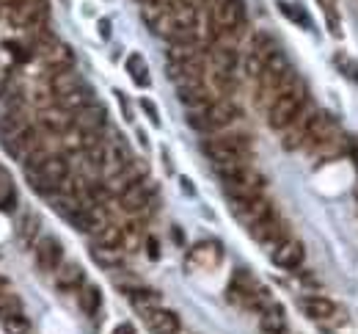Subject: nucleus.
<instances>
[{
  "instance_id": "nucleus-8",
  "label": "nucleus",
  "mask_w": 358,
  "mask_h": 334,
  "mask_svg": "<svg viewBox=\"0 0 358 334\" xmlns=\"http://www.w3.org/2000/svg\"><path fill=\"white\" fill-rule=\"evenodd\" d=\"M232 213H235V219H237L243 227L254 230L256 224H262V221H265L267 216H273L276 210H273L270 199L259 197V199H248V202H232Z\"/></svg>"
},
{
  "instance_id": "nucleus-7",
  "label": "nucleus",
  "mask_w": 358,
  "mask_h": 334,
  "mask_svg": "<svg viewBox=\"0 0 358 334\" xmlns=\"http://www.w3.org/2000/svg\"><path fill=\"white\" fill-rule=\"evenodd\" d=\"M278 53H281L278 42H276L270 34L259 31V34L251 39V50H248V56H246V72L259 80V75L265 72V67H267Z\"/></svg>"
},
{
  "instance_id": "nucleus-23",
  "label": "nucleus",
  "mask_w": 358,
  "mask_h": 334,
  "mask_svg": "<svg viewBox=\"0 0 358 334\" xmlns=\"http://www.w3.org/2000/svg\"><path fill=\"white\" fill-rule=\"evenodd\" d=\"M42 61H45V67H47L50 72H58V69H72V67H75V53H72V47H69V45L58 42L50 53H45V56H42Z\"/></svg>"
},
{
  "instance_id": "nucleus-42",
  "label": "nucleus",
  "mask_w": 358,
  "mask_h": 334,
  "mask_svg": "<svg viewBox=\"0 0 358 334\" xmlns=\"http://www.w3.org/2000/svg\"><path fill=\"white\" fill-rule=\"evenodd\" d=\"M14 3H17V0H0V6H9V9H12Z\"/></svg>"
},
{
  "instance_id": "nucleus-28",
  "label": "nucleus",
  "mask_w": 358,
  "mask_h": 334,
  "mask_svg": "<svg viewBox=\"0 0 358 334\" xmlns=\"http://www.w3.org/2000/svg\"><path fill=\"white\" fill-rule=\"evenodd\" d=\"M77 301H80V309L86 315H97L99 307H102V290L97 285H83L80 293H77Z\"/></svg>"
},
{
  "instance_id": "nucleus-25",
  "label": "nucleus",
  "mask_w": 358,
  "mask_h": 334,
  "mask_svg": "<svg viewBox=\"0 0 358 334\" xmlns=\"http://www.w3.org/2000/svg\"><path fill=\"white\" fill-rule=\"evenodd\" d=\"M121 243H124V230H121V224H113V221H108L105 227H99V230L94 232V246L121 249Z\"/></svg>"
},
{
  "instance_id": "nucleus-5",
  "label": "nucleus",
  "mask_w": 358,
  "mask_h": 334,
  "mask_svg": "<svg viewBox=\"0 0 358 334\" xmlns=\"http://www.w3.org/2000/svg\"><path fill=\"white\" fill-rule=\"evenodd\" d=\"M265 177L251 169V166H243V169H237L235 175L224 177V191L232 202H248V199H259L265 194Z\"/></svg>"
},
{
  "instance_id": "nucleus-4",
  "label": "nucleus",
  "mask_w": 358,
  "mask_h": 334,
  "mask_svg": "<svg viewBox=\"0 0 358 334\" xmlns=\"http://www.w3.org/2000/svg\"><path fill=\"white\" fill-rule=\"evenodd\" d=\"M306 108V86L300 83V80H295L284 94H278L276 100H273V105L267 108V124L273 127V130H287L295 119H298V113Z\"/></svg>"
},
{
  "instance_id": "nucleus-34",
  "label": "nucleus",
  "mask_w": 358,
  "mask_h": 334,
  "mask_svg": "<svg viewBox=\"0 0 358 334\" xmlns=\"http://www.w3.org/2000/svg\"><path fill=\"white\" fill-rule=\"evenodd\" d=\"M0 323H3V331H6V334H31V320H28L23 312L9 315L6 320H0Z\"/></svg>"
},
{
  "instance_id": "nucleus-21",
  "label": "nucleus",
  "mask_w": 358,
  "mask_h": 334,
  "mask_svg": "<svg viewBox=\"0 0 358 334\" xmlns=\"http://www.w3.org/2000/svg\"><path fill=\"white\" fill-rule=\"evenodd\" d=\"M259 326L265 334H281L287 329V315H284V307L281 304H267L262 312H259Z\"/></svg>"
},
{
  "instance_id": "nucleus-14",
  "label": "nucleus",
  "mask_w": 358,
  "mask_h": 334,
  "mask_svg": "<svg viewBox=\"0 0 358 334\" xmlns=\"http://www.w3.org/2000/svg\"><path fill=\"white\" fill-rule=\"evenodd\" d=\"M259 243H265V246H270V249H276V246H281L287 238H289V232H287V224L273 213V216H267L262 224H256L254 230H248Z\"/></svg>"
},
{
  "instance_id": "nucleus-29",
  "label": "nucleus",
  "mask_w": 358,
  "mask_h": 334,
  "mask_svg": "<svg viewBox=\"0 0 358 334\" xmlns=\"http://www.w3.org/2000/svg\"><path fill=\"white\" fill-rule=\"evenodd\" d=\"M17 208V188L12 183V177L0 169V210L3 213H12Z\"/></svg>"
},
{
  "instance_id": "nucleus-6",
  "label": "nucleus",
  "mask_w": 358,
  "mask_h": 334,
  "mask_svg": "<svg viewBox=\"0 0 358 334\" xmlns=\"http://www.w3.org/2000/svg\"><path fill=\"white\" fill-rule=\"evenodd\" d=\"M246 28V0H215L213 3V39L218 34H240Z\"/></svg>"
},
{
  "instance_id": "nucleus-38",
  "label": "nucleus",
  "mask_w": 358,
  "mask_h": 334,
  "mask_svg": "<svg viewBox=\"0 0 358 334\" xmlns=\"http://www.w3.org/2000/svg\"><path fill=\"white\" fill-rule=\"evenodd\" d=\"M113 334H135V326H132V323H119V326L113 329Z\"/></svg>"
},
{
  "instance_id": "nucleus-26",
  "label": "nucleus",
  "mask_w": 358,
  "mask_h": 334,
  "mask_svg": "<svg viewBox=\"0 0 358 334\" xmlns=\"http://www.w3.org/2000/svg\"><path fill=\"white\" fill-rule=\"evenodd\" d=\"M127 296H130L132 307L141 309V312L154 309V307H163V304H160V293H157V290H149V287H130Z\"/></svg>"
},
{
  "instance_id": "nucleus-12",
  "label": "nucleus",
  "mask_w": 358,
  "mask_h": 334,
  "mask_svg": "<svg viewBox=\"0 0 358 334\" xmlns=\"http://www.w3.org/2000/svg\"><path fill=\"white\" fill-rule=\"evenodd\" d=\"M221 260H224V246L218 241H202L188 254V265L199 271H213L221 265Z\"/></svg>"
},
{
  "instance_id": "nucleus-19",
  "label": "nucleus",
  "mask_w": 358,
  "mask_h": 334,
  "mask_svg": "<svg viewBox=\"0 0 358 334\" xmlns=\"http://www.w3.org/2000/svg\"><path fill=\"white\" fill-rule=\"evenodd\" d=\"M300 309L311 320H331L333 315H339V307L331 298H325V296H303L300 298Z\"/></svg>"
},
{
  "instance_id": "nucleus-20",
  "label": "nucleus",
  "mask_w": 358,
  "mask_h": 334,
  "mask_svg": "<svg viewBox=\"0 0 358 334\" xmlns=\"http://www.w3.org/2000/svg\"><path fill=\"white\" fill-rule=\"evenodd\" d=\"M83 282H86V271L80 263H61V268L56 271L58 290H80Z\"/></svg>"
},
{
  "instance_id": "nucleus-1",
  "label": "nucleus",
  "mask_w": 358,
  "mask_h": 334,
  "mask_svg": "<svg viewBox=\"0 0 358 334\" xmlns=\"http://www.w3.org/2000/svg\"><path fill=\"white\" fill-rule=\"evenodd\" d=\"M204 155L213 160V169L224 177L235 175L237 169L248 166V155H251V144L246 135H221V138H210L202 144Z\"/></svg>"
},
{
  "instance_id": "nucleus-35",
  "label": "nucleus",
  "mask_w": 358,
  "mask_h": 334,
  "mask_svg": "<svg viewBox=\"0 0 358 334\" xmlns=\"http://www.w3.org/2000/svg\"><path fill=\"white\" fill-rule=\"evenodd\" d=\"M17 312H23L20 298L12 290L9 293H0V320H6L9 315H17Z\"/></svg>"
},
{
  "instance_id": "nucleus-40",
  "label": "nucleus",
  "mask_w": 358,
  "mask_h": 334,
  "mask_svg": "<svg viewBox=\"0 0 358 334\" xmlns=\"http://www.w3.org/2000/svg\"><path fill=\"white\" fill-rule=\"evenodd\" d=\"M99 34H102L105 39L110 36V23H108V20H99Z\"/></svg>"
},
{
  "instance_id": "nucleus-18",
  "label": "nucleus",
  "mask_w": 358,
  "mask_h": 334,
  "mask_svg": "<svg viewBox=\"0 0 358 334\" xmlns=\"http://www.w3.org/2000/svg\"><path fill=\"white\" fill-rule=\"evenodd\" d=\"M39 122H42V127H45L50 135H64V133L72 127V113L64 111L61 105H50V108L42 111Z\"/></svg>"
},
{
  "instance_id": "nucleus-27",
  "label": "nucleus",
  "mask_w": 358,
  "mask_h": 334,
  "mask_svg": "<svg viewBox=\"0 0 358 334\" xmlns=\"http://www.w3.org/2000/svg\"><path fill=\"white\" fill-rule=\"evenodd\" d=\"M91 260H94L97 265H102V268L113 271V268H119V265L124 263V249H108V246H94V249H91Z\"/></svg>"
},
{
  "instance_id": "nucleus-32",
  "label": "nucleus",
  "mask_w": 358,
  "mask_h": 334,
  "mask_svg": "<svg viewBox=\"0 0 358 334\" xmlns=\"http://www.w3.org/2000/svg\"><path fill=\"white\" fill-rule=\"evenodd\" d=\"M36 232H39V216H36V213H25V216L20 219V230H17L20 243H23V246H31L34 238H36Z\"/></svg>"
},
{
  "instance_id": "nucleus-45",
  "label": "nucleus",
  "mask_w": 358,
  "mask_h": 334,
  "mask_svg": "<svg viewBox=\"0 0 358 334\" xmlns=\"http://www.w3.org/2000/svg\"><path fill=\"white\" fill-rule=\"evenodd\" d=\"M213 3H215V0H213Z\"/></svg>"
},
{
  "instance_id": "nucleus-41",
  "label": "nucleus",
  "mask_w": 358,
  "mask_h": 334,
  "mask_svg": "<svg viewBox=\"0 0 358 334\" xmlns=\"http://www.w3.org/2000/svg\"><path fill=\"white\" fill-rule=\"evenodd\" d=\"M9 290H12L9 282H6V279H0V293H9Z\"/></svg>"
},
{
  "instance_id": "nucleus-33",
  "label": "nucleus",
  "mask_w": 358,
  "mask_h": 334,
  "mask_svg": "<svg viewBox=\"0 0 358 334\" xmlns=\"http://www.w3.org/2000/svg\"><path fill=\"white\" fill-rule=\"evenodd\" d=\"M278 9H281V14H287L292 23H298V25H303L306 31H311V17L300 9V6H295V3H287V0H278Z\"/></svg>"
},
{
  "instance_id": "nucleus-10",
  "label": "nucleus",
  "mask_w": 358,
  "mask_h": 334,
  "mask_svg": "<svg viewBox=\"0 0 358 334\" xmlns=\"http://www.w3.org/2000/svg\"><path fill=\"white\" fill-rule=\"evenodd\" d=\"M256 293H259L256 279H254L246 268L235 271V276H232V282H229V287H226V298H229L232 304H237V307H248V309H251Z\"/></svg>"
},
{
  "instance_id": "nucleus-2",
  "label": "nucleus",
  "mask_w": 358,
  "mask_h": 334,
  "mask_svg": "<svg viewBox=\"0 0 358 334\" xmlns=\"http://www.w3.org/2000/svg\"><path fill=\"white\" fill-rule=\"evenodd\" d=\"M295 80H298V78H295L289 61L284 58V53H278V56L265 67V72L259 75V91H256L259 97H256V102L267 111V108L273 105V100H276L278 94H284Z\"/></svg>"
},
{
  "instance_id": "nucleus-44",
  "label": "nucleus",
  "mask_w": 358,
  "mask_h": 334,
  "mask_svg": "<svg viewBox=\"0 0 358 334\" xmlns=\"http://www.w3.org/2000/svg\"><path fill=\"white\" fill-rule=\"evenodd\" d=\"M64 3H69V0H64Z\"/></svg>"
},
{
  "instance_id": "nucleus-36",
  "label": "nucleus",
  "mask_w": 358,
  "mask_h": 334,
  "mask_svg": "<svg viewBox=\"0 0 358 334\" xmlns=\"http://www.w3.org/2000/svg\"><path fill=\"white\" fill-rule=\"evenodd\" d=\"M141 108L146 111V116H149V122H152L154 127H160V113H157V105H154L152 100H146V97H143V100H141Z\"/></svg>"
},
{
  "instance_id": "nucleus-11",
  "label": "nucleus",
  "mask_w": 358,
  "mask_h": 334,
  "mask_svg": "<svg viewBox=\"0 0 358 334\" xmlns=\"http://www.w3.org/2000/svg\"><path fill=\"white\" fill-rule=\"evenodd\" d=\"M105 124H108V111L99 102H91L77 113H72V127H77L83 135H99Z\"/></svg>"
},
{
  "instance_id": "nucleus-15",
  "label": "nucleus",
  "mask_w": 358,
  "mask_h": 334,
  "mask_svg": "<svg viewBox=\"0 0 358 334\" xmlns=\"http://www.w3.org/2000/svg\"><path fill=\"white\" fill-rule=\"evenodd\" d=\"M303 257H306V249H303V243H300L298 238H287V241H284L281 246H276L273 254H270V260H273L278 268H287V271L300 268Z\"/></svg>"
},
{
  "instance_id": "nucleus-13",
  "label": "nucleus",
  "mask_w": 358,
  "mask_h": 334,
  "mask_svg": "<svg viewBox=\"0 0 358 334\" xmlns=\"http://www.w3.org/2000/svg\"><path fill=\"white\" fill-rule=\"evenodd\" d=\"M152 205V194H149V186L141 180V183H132L130 188H124L119 194V210L130 213V216H138L143 213L146 208Z\"/></svg>"
},
{
  "instance_id": "nucleus-17",
  "label": "nucleus",
  "mask_w": 358,
  "mask_h": 334,
  "mask_svg": "<svg viewBox=\"0 0 358 334\" xmlns=\"http://www.w3.org/2000/svg\"><path fill=\"white\" fill-rule=\"evenodd\" d=\"M314 113H317V111H311V108H309V111L303 108V111L298 113V119H295V122L284 130V138H281L284 149H289V152H292V149H300V146L306 144V133H309V124H311Z\"/></svg>"
},
{
  "instance_id": "nucleus-39",
  "label": "nucleus",
  "mask_w": 358,
  "mask_h": 334,
  "mask_svg": "<svg viewBox=\"0 0 358 334\" xmlns=\"http://www.w3.org/2000/svg\"><path fill=\"white\" fill-rule=\"evenodd\" d=\"M146 246H149V257L157 260V257H160V252H157V241H154V238H146Z\"/></svg>"
},
{
  "instance_id": "nucleus-22",
  "label": "nucleus",
  "mask_w": 358,
  "mask_h": 334,
  "mask_svg": "<svg viewBox=\"0 0 358 334\" xmlns=\"http://www.w3.org/2000/svg\"><path fill=\"white\" fill-rule=\"evenodd\" d=\"M50 89H53V94H56V100L58 97H64V94H69V91H75L77 86H83V80H80V75L75 72V67L72 69H58V72H50Z\"/></svg>"
},
{
  "instance_id": "nucleus-16",
  "label": "nucleus",
  "mask_w": 358,
  "mask_h": 334,
  "mask_svg": "<svg viewBox=\"0 0 358 334\" xmlns=\"http://www.w3.org/2000/svg\"><path fill=\"white\" fill-rule=\"evenodd\" d=\"M141 315H143V320H146V326H149L152 334H179V318H176V312H171L165 307H154V309H146Z\"/></svg>"
},
{
  "instance_id": "nucleus-24",
  "label": "nucleus",
  "mask_w": 358,
  "mask_h": 334,
  "mask_svg": "<svg viewBox=\"0 0 358 334\" xmlns=\"http://www.w3.org/2000/svg\"><path fill=\"white\" fill-rule=\"evenodd\" d=\"M94 102V91L83 83V86H77L75 91H69V94H64V97H58L56 100V105H61L64 111H69V113H77L80 108H86V105H91Z\"/></svg>"
},
{
  "instance_id": "nucleus-43",
  "label": "nucleus",
  "mask_w": 358,
  "mask_h": 334,
  "mask_svg": "<svg viewBox=\"0 0 358 334\" xmlns=\"http://www.w3.org/2000/svg\"><path fill=\"white\" fill-rule=\"evenodd\" d=\"M355 199H358V186H355Z\"/></svg>"
},
{
  "instance_id": "nucleus-3",
  "label": "nucleus",
  "mask_w": 358,
  "mask_h": 334,
  "mask_svg": "<svg viewBox=\"0 0 358 334\" xmlns=\"http://www.w3.org/2000/svg\"><path fill=\"white\" fill-rule=\"evenodd\" d=\"M25 177H28V183H31V188L36 194L53 197L69 180V163H67L64 155H53L45 163H39L36 169H25Z\"/></svg>"
},
{
  "instance_id": "nucleus-31",
  "label": "nucleus",
  "mask_w": 358,
  "mask_h": 334,
  "mask_svg": "<svg viewBox=\"0 0 358 334\" xmlns=\"http://www.w3.org/2000/svg\"><path fill=\"white\" fill-rule=\"evenodd\" d=\"M322 14H325V23H328V31L331 36H342V20H339V6H336V0H317Z\"/></svg>"
},
{
  "instance_id": "nucleus-9",
  "label": "nucleus",
  "mask_w": 358,
  "mask_h": 334,
  "mask_svg": "<svg viewBox=\"0 0 358 334\" xmlns=\"http://www.w3.org/2000/svg\"><path fill=\"white\" fill-rule=\"evenodd\" d=\"M34 257H36V265L45 271V274H56L64 263V243L53 235H45L34 243Z\"/></svg>"
},
{
  "instance_id": "nucleus-37",
  "label": "nucleus",
  "mask_w": 358,
  "mask_h": 334,
  "mask_svg": "<svg viewBox=\"0 0 358 334\" xmlns=\"http://www.w3.org/2000/svg\"><path fill=\"white\" fill-rule=\"evenodd\" d=\"M179 3H185V6H191L196 12H202L204 6H213V0H179Z\"/></svg>"
},
{
  "instance_id": "nucleus-30",
  "label": "nucleus",
  "mask_w": 358,
  "mask_h": 334,
  "mask_svg": "<svg viewBox=\"0 0 358 334\" xmlns=\"http://www.w3.org/2000/svg\"><path fill=\"white\" fill-rule=\"evenodd\" d=\"M127 72H130V78H132L135 86H141V89L149 86V67H146V61H143L141 53H132L127 58Z\"/></svg>"
}]
</instances>
